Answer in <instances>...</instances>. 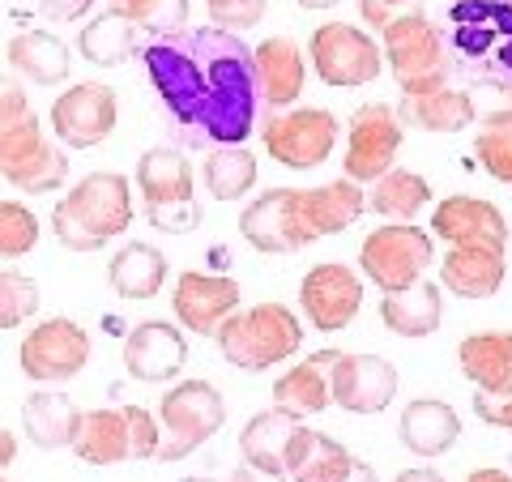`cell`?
Here are the masks:
<instances>
[{
	"mask_svg": "<svg viewBox=\"0 0 512 482\" xmlns=\"http://www.w3.org/2000/svg\"><path fill=\"white\" fill-rule=\"evenodd\" d=\"M146 73L192 146H239L256 128L252 52L235 30H175L146 47Z\"/></svg>",
	"mask_w": 512,
	"mask_h": 482,
	"instance_id": "cell-1",
	"label": "cell"
},
{
	"mask_svg": "<svg viewBox=\"0 0 512 482\" xmlns=\"http://www.w3.org/2000/svg\"><path fill=\"white\" fill-rule=\"evenodd\" d=\"M133 222V188L120 171H90L82 184L56 205L52 235L69 252H99L120 239Z\"/></svg>",
	"mask_w": 512,
	"mask_h": 482,
	"instance_id": "cell-2",
	"label": "cell"
},
{
	"mask_svg": "<svg viewBox=\"0 0 512 482\" xmlns=\"http://www.w3.org/2000/svg\"><path fill=\"white\" fill-rule=\"evenodd\" d=\"M218 355L239 372H269L303 346V325L282 303H261V308H239L214 333Z\"/></svg>",
	"mask_w": 512,
	"mask_h": 482,
	"instance_id": "cell-3",
	"label": "cell"
},
{
	"mask_svg": "<svg viewBox=\"0 0 512 482\" xmlns=\"http://www.w3.org/2000/svg\"><path fill=\"white\" fill-rule=\"evenodd\" d=\"M137 188L146 201V218L158 231L184 235L192 227H201V205H197V184H192L188 154L175 146H154L141 154L137 163Z\"/></svg>",
	"mask_w": 512,
	"mask_h": 482,
	"instance_id": "cell-4",
	"label": "cell"
},
{
	"mask_svg": "<svg viewBox=\"0 0 512 482\" xmlns=\"http://www.w3.org/2000/svg\"><path fill=\"white\" fill-rule=\"evenodd\" d=\"M380 35H384L380 43L384 64L393 69V82L402 86V94H427L448 86V52L427 13L410 9L402 18H393Z\"/></svg>",
	"mask_w": 512,
	"mask_h": 482,
	"instance_id": "cell-5",
	"label": "cell"
},
{
	"mask_svg": "<svg viewBox=\"0 0 512 482\" xmlns=\"http://www.w3.org/2000/svg\"><path fill=\"white\" fill-rule=\"evenodd\" d=\"M163 444H158V461H184L197 453L201 444H210L222 423H227V401L210 380H180L171 384L163 406Z\"/></svg>",
	"mask_w": 512,
	"mask_h": 482,
	"instance_id": "cell-6",
	"label": "cell"
},
{
	"mask_svg": "<svg viewBox=\"0 0 512 482\" xmlns=\"http://www.w3.org/2000/svg\"><path fill=\"white\" fill-rule=\"evenodd\" d=\"M431 261H436V235L419 231L414 222H384L359 248V269L384 295L423 282Z\"/></svg>",
	"mask_w": 512,
	"mask_h": 482,
	"instance_id": "cell-7",
	"label": "cell"
},
{
	"mask_svg": "<svg viewBox=\"0 0 512 482\" xmlns=\"http://www.w3.org/2000/svg\"><path fill=\"white\" fill-rule=\"evenodd\" d=\"M342 128L329 107H286L261 124V146L274 163L291 171H312L338 146Z\"/></svg>",
	"mask_w": 512,
	"mask_h": 482,
	"instance_id": "cell-8",
	"label": "cell"
},
{
	"mask_svg": "<svg viewBox=\"0 0 512 482\" xmlns=\"http://www.w3.org/2000/svg\"><path fill=\"white\" fill-rule=\"evenodd\" d=\"M308 60H312L320 82L338 86V90H355V86L376 82L380 69H384L380 43L367 35L363 26H350V22L316 26L312 39H308Z\"/></svg>",
	"mask_w": 512,
	"mask_h": 482,
	"instance_id": "cell-9",
	"label": "cell"
},
{
	"mask_svg": "<svg viewBox=\"0 0 512 482\" xmlns=\"http://www.w3.org/2000/svg\"><path fill=\"white\" fill-rule=\"evenodd\" d=\"M22 376L35 384H64L73 376L86 372L90 363V333L69 316H52L39 320L35 329L26 333V342L18 350Z\"/></svg>",
	"mask_w": 512,
	"mask_h": 482,
	"instance_id": "cell-10",
	"label": "cell"
},
{
	"mask_svg": "<svg viewBox=\"0 0 512 482\" xmlns=\"http://www.w3.org/2000/svg\"><path fill=\"white\" fill-rule=\"evenodd\" d=\"M402 141H406V124L397 120V111L389 103H363L355 116H350L342 175L355 184L380 180V175L393 167Z\"/></svg>",
	"mask_w": 512,
	"mask_h": 482,
	"instance_id": "cell-11",
	"label": "cell"
},
{
	"mask_svg": "<svg viewBox=\"0 0 512 482\" xmlns=\"http://www.w3.org/2000/svg\"><path fill=\"white\" fill-rule=\"evenodd\" d=\"M120 99L103 82H77L52 103V133L64 150H94L116 133Z\"/></svg>",
	"mask_w": 512,
	"mask_h": 482,
	"instance_id": "cell-12",
	"label": "cell"
},
{
	"mask_svg": "<svg viewBox=\"0 0 512 482\" xmlns=\"http://www.w3.org/2000/svg\"><path fill=\"white\" fill-rule=\"evenodd\" d=\"M239 235H244L256 252H269V256L299 252V248L316 244L308 222H303L299 188H269L252 205H244V214H239Z\"/></svg>",
	"mask_w": 512,
	"mask_h": 482,
	"instance_id": "cell-13",
	"label": "cell"
},
{
	"mask_svg": "<svg viewBox=\"0 0 512 482\" xmlns=\"http://www.w3.org/2000/svg\"><path fill=\"white\" fill-rule=\"evenodd\" d=\"M299 308L320 333H342L363 308V278L342 261L316 265L299 286Z\"/></svg>",
	"mask_w": 512,
	"mask_h": 482,
	"instance_id": "cell-14",
	"label": "cell"
},
{
	"mask_svg": "<svg viewBox=\"0 0 512 482\" xmlns=\"http://www.w3.org/2000/svg\"><path fill=\"white\" fill-rule=\"evenodd\" d=\"M329 393L346 414H380L393 406L397 367L380 355H338L329 367Z\"/></svg>",
	"mask_w": 512,
	"mask_h": 482,
	"instance_id": "cell-15",
	"label": "cell"
},
{
	"mask_svg": "<svg viewBox=\"0 0 512 482\" xmlns=\"http://www.w3.org/2000/svg\"><path fill=\"white\" fill-rule=\"evenodd\" d=\"M171 308H175V320H180L188 333L214 337L222 320H227L231 312H239V282L222 278V273L188 269V273L175 278Z\"/></svg>",
	"mask_w": 512,
	"mask_h": 482,
	"instance_id": "cell-16",
	"label": "cell"
},
{
	"mask_svg": "<svg viewBox=\"0 0 512 482\" xmlns=\"http://www.w3.org/2000/svg\"><path fill=\"white\" fill-rule=\"evenodd\" d=\"M431 235L448 248H508V218L483 197H448L431 210Z\"/></svg>",
	"mask_w": 512,
	"mask_h": 482,
	"instance_id": "cell-17",
	"label": "cell"
},
{
	"mask_svg": "<svg viewBox=\"0 0 512 482\" xmlns=\"http://www.w3.org/2000/svg\"><path fill=\"white\" fill-rule=\"evenodd\" d=\"M188 342L180 325L167 320H141V325L124 337V372L141 384H167L184 372Z\"/></svg>",
	"mask_w": 512,
	"mask_h": 482,
	"instance_id": "cell-18",
	"label": "cell"
},
{
	"mask_svg": "<svg viewBox=\"0 0 512 482\" xmlns=\"http://www.w3.org/2000/svg\"><path fill=\"white\" fill-rule=\"evenodd\" d=\"M252 77H256V99H261L269 111H286L303 94V82H308V64H303L299 43L286 39V35L256 43Z\"/></svg>",
	"mask_w": 512,
	"mask_h": 482,
	"instance_id": "cell-19",
	"label": "cell"
},
{
	"mask_svg": "<svg viewBox=\"0 0 512 482\" xmlns=\"http://www.w3.org/2000/svg\"><path fill=\"white\" fill-rule=\"evenodd\" d=\"M299 205H303V222H308L312 239H325V235H338L346 227L367 214V192L355 180H329L320 188H299Z\"/></svg>",
	"mask_w": 512,
	"mask_h": 482,
	"instance_id": "cell-20",
	"label": "cell"
},
{
	"mask_svg": "<svg viewBox=\"0 0 512 482\" xmlns=\"http://www.w3.org/2000/svg\"><path fill=\"white\" fill-rule=\"evenodd\" d=\"M397 436L410 448L414 457H444L448 448L461 440V419L457 410L440 397H414L402 410V423H397Z\"/></svg>",
	"mask_w": 512,
	"mask_h": 482,
	"instance_id": "cell-21",
	"label": "cell"
},
{
	"mask_svg": "<svg viewBox=\"0 0 512 482\" xmlns=\"http://www.w3.org/2000/svg\"><path fill=\"white\" fill-rule=\"evenodd\" d=\"M303 427V414L295 410H261L252 414L239 431V457L256 470H269V474H286V448H291V436Z\"/></svg>",
	"mask_w": 512,
	"mask_h": 482,
	"instance_id": "cell-22",
	"label": "cell"
},
{
	"mask_svg": "<svg viewBox=\"0 0 512 482\" xmlns=\"http://www.w3.org/2000/svg\"><path fill=\"white\" fill-rule=\"evenodd\" d=\"M69 453L86 465H120L133 461V444H128V419L124 410H86L77 414Z\"/></svg>",
	"mask_w": 512,
	"mask_h": 482,
	"instance_id": "cell-23",
	"label": "cell"
},
{
	"mask_svg": "<svg viewBox=\"0 0 512 482\" xmlns=\"http://www.w3.org/2000/svg\"><path fill=\"white\" fill-rule=\"evenodd\" d=\"M504 252L495 248H448L440 261V286L461 299H491L504 286Z\"/></svg>",
	"mask_w": 512,
	"mask_h": 482,
	"instance_id": "cell-24",
	"label": "cell"
},
{
	"mask_svg": "<svg viewBox=\"0 0 512 482\" xmlns=\"http://www.w3.org/2000/svg\"><path fill=\"white\" fill-rule=\"evenodd\" d=\"M444 286L436 282H414L406 291H389L380 299V320L384 329H393L397 337H431L444 320Z\"/></svg>",
	"mask_w": 512,
	"mask_h": 482,
	"instance_id": "cell-25",
	"label": "cell"
},
{
	"mask_svg": "<svg viewBox=\"0 0 512 482\" xmlns=\"http://www.w3.org/2000/svg\"><path fill=\"white\" fill-rule=\"evenodd\" d=\"M5 56H9V69L35 86H60L73 73L69 47H64V39L47 35V30H22V35H13Z\"/></svg>",
	"mask_w": 512,
	"mask_h": 482,
	"instance_id": "cell-26",
	"label": "cell"
},
{
	"mask_svg": "<svg viewBox=\"0 0 512 482\" xmlns=\"http://www.w3.org/2000/svg\"><path fill=\"white\" fill-rule=\"evenodd\" d=\"M342 350H316L312 359L295 363L286 376L274 380V406L278 410H295V414H320L333 406V393H329V367Z\"/></svg>",
	"mask_w": 512,
	"mask_h": 482,
	"instance_id": "cell-27",
	"label": "cell"
},
{
	"mask_svg": "<svg viewBox=\"0 0 512 482\" xmlns=\"http://www.w3.org/2000/svg\"><path fill=\"white\" fill-rule=\"evenodd\" d=\"M457 363L474 389L512 393V333H470L457 346Z\"/></svg>",
	"mask_w": 512,
	"mask_h": 482,
	"instance_id": "cell-28",
	"label": "cell"
},
{
	"mask_svg": "<svg viewBox=\"0 0 512 482\" xmlns=\"http://www.w3.org/2000/svg\"><path fill=\"white\" fill-rule=\"evenodd\" d=\"M167 282V256L163 248L146 244V239H133L124 244L107 265V286L120 299H154Z\"/></svg>",
	"mask_w": 512,
	"mask_h": 482,
	"instance_id": "cell-29",
	"label": "cell"
},
{
	"mask_svg": "<svg viewBox=\"0 0 512 482\" xmlns=\"http://www.w3.org/2000/svg\"><path fill=\"white\" fill-rule=\"evenodd\" d=\"M141 35H146V30H141L133 18L107 9V13H99V18L86 22V30L77 35V52H82L90 64H99V69H116V64L137 56Z\"/></svg>",
	"mask_w": 512,
	"mask_h": 482,
	"instance_id": "cell-30",
	"label": "cell"
},
{
	"mask_svg": "<svg viewBox=\"0 0 512 482\" xmlns=\"http://www.w3.org/2000/svg\"><path fill=\"white\" fill-rule=\"evenodd\" d=\"M77 414H82V410H77L64 393L39 389V393H30L26 406H22V431H26V440L35 448H43V453H56V448H69Z\"/></svg>",
	"mask_w": 512,
	"mask_h": 482,
	"instance_id": "cell-31",
	"label": "cell"
},
{
	"mask_svg": "<svg viewBox=\"0 0 512 482\" xmlns=\"http://www.w3.org/2000/svg\"><path fill=\"white\" fill-rule=\"evenodd\" d=\"M397 120L427 128V133H461L466 124H474V107L466 90H427V94H406V103L397 107Z\"/></svg>",
	"mask_w": 512,
	"mask_h": 482,
	"instance_id": "cell-32",
	"label": "cell"
},
{
	"mask_svg": "<svg viewBox=\"0 0 512 482\" xmlns=\"http://www.w3.org/2000/svg\"><path fill=\"white\" fill-rule=\"evenodd\" d=\"M427 205H431V184L419 171L389 167L380 180H372V192H367V210L380 214L384 222H410V218H419Z\"/></svg>",
	"mask_w": 512,
	"mask_h": 482,
	"instance_id": "cell-33",
	"label": "cell"
},
{
	"mask_svg": "<svg viewBox=\"0 0 512 482\" xmlns=\"http://www.w3.org/2000/svg\"><path fill=\"white\" fill-rule=\"evenodd\" d=\"M201 180L210 188L214 201H244L248 192L256 188V154L244 146H214L205 154Z\"/></svg>",
	"mask_w": 512,
	"mask_h": 482,
	"instance_id": "cell-34",
	"label": "cell"
},
{
	"mask_svg": "<svg viewBox=\"0 0 512 482\" xmlns=\"http://www.w3.org/2000/svg\"><path fill=\"white\" fill-rule=\"evenodd\" d=\"M69 180V150L56 146V141H43L39 154H30L22 167H13L5 175V184H13L26 197H43V192H56Z\"/></svg>",
	"mask_w": 512,
	"mask_h": 482,
	"instance_id": "cell-35",
	"label": "cell"
},
{
	"mask_svg": "<svg viewBox=\"0 0 512 482\" xmlns=\"http://www.w3.org/2000/svg\"><path fill=\"white\" fill-rule=\"evenodd\" d=\"M107 9L133 18L146 35H175L188 26V0H107Z\"/></svg>",
	"mask_w": 512,
	"mask_h": 482,
	"instance_id": "cell-36",
	"label": "cell"
},
{
	"mask_svg": "<svg viewBox=\"0 0 512 482\" xmlns=\"http://www.w3.org/2000/svg\"><path fill=\"white\" fill-rule=\"evenodd\" d=\"M350 465H355V457L346 453V444H338L333 436H325V431H316L308 457L295 465L291 482H342V478L350 474Z\"/></svg>",
	"mask_w": 512,
	"mask_h": 482,
	"instance_id": "cell-37",
	"label": "cell"
},
{
	"mask_svg": "<svg viewBox=\"0 0 512 482\" xmlns=\"http://www.w3.org/2000/svg\"><path fill=\"white\" fill-rule=\"evenodd\" d=\"M39 312V282L18 269H0V333L26 325Z\"/></svg>",
	"mask_w": 512,
	"mask_h": 482,
	"instance_id": "cell-38",
	"label": "cell"
},
{
	"mask_svg": "<svg viewBox=\"0 0 512 482\" xmlns=\"http://www.w3.org/2000/svg\"><path fill=\"white\" fill-rule=\"evenodd\" d=\"M39 244V218L30 205L0 201V261H18Z\"/></svg>",
	"mask_w": 512,
	"mask_h": 482,
	"instance_id": "cell-39",
	"label": "cell"
},
{
	"mask_svg": "<svg viewBox=\"0 0 512 482\" xmlns=\"http://www.w3.org/2000/svg\"><path fill=\"white\" fill-rule=\"evenodd\" d=\"M43 124L39 116L30 111V116H22L18 124H5L0 128V180L13 171V167H22L30 154H39L43 150Z\"/></svg>",
	"mask_w": 512,
	"mask_h": 482,
	"instance_id": "cell-40",
	"label": "cell"
},
{
	"mask_svg": "<svg viewBox=\"0 0 512 482\" xmlns=\"http://www.w3.org/2000/svg\"><path fill=\"white\" fill-rule=\"evenodd\" d=\"M466 94H470L474 120L483 128L512 124V82H508V77H483V82H474Z\"/></svg>",
	"mask_w": 512,
	"mask_h": 482,
	"instance_id": "cell-41",
	"label": "cell"
},
{
	"mask_svg": "<svg viewBox=\"0 0 512 482\" xmlns=\"http://www.w3.org/2000/svg\"><path fill=\"white\" fill-rule=\"evenodd\" d=\"M474 158L483 163L487 175H495L500 184H512V124L504 128H483L474 137Z\"/></svg>",
	"mask_w": 512,
	"mask_h": 482,
	"instance_id": "cell-42",
	"label": "cell"
},
{
	"mask_svg": "<svg viewBox=\"0 0 512 482\" xmlns=\"http://www.w3.org/2000/svg\"><path fill=\"white\" fill-rule=\"evenodd\" d=\"M210 9V22L222 30H252L256 22L265 18V0H205Z\"/></svg>",
	"mask_w": 512,
	"mask_h": 482,
	"instance_id": "cell-43",
	"label": "cell"
},
{
	"mask_svg": "<svg viewBox=\"0 0 512 482\" xmlns=\"http://www.w3.org/2000/svg\"><path fill=\"white\" fill-rule=\"evenodd\" d=\"M124 419H128V444H133V457L137 461H154L158 444H163V431H158L154 414L146 406H124Z\"/></svg>",
	"mask_w": 512,
	"mask_h": 482,
	"instance_id": "cell-44",
	"label": "cell"
},
{
	"mask_svg": "<svg viewBox=\"0 0 512 482\" xmlns=\"http://www.w3.org/2000/svg\"><path fill=\"white\" fill-rule=\"evenodd\" d=\"M22 116H30V99L18 82V73H0V128L18 124Z\"/></svg>",
	"mask_w": 512,
	"mask_h": 482,
	"instance_id": "cell-45",
	"label": "cell"
},
{
	"mask_svg": "<svg viewBox=\"0 0 512 482\" xmlns=\"http://www.w3.org/2000/svg\"><path fill=\"white\" fill-rule=\"evenodd\" d=\"M474 414L483 419L487 427H504L512 431V393H474Z\"/></svg>",
	"mask_w": 512,
	"mask_h": 482,
	"instance_id": "cell-46",
	"label": "cell"
},
{
	"mask_svg": "<svg viewBox=\"0 0 512 482\" xmlns=\"http://www.w3.org/2000/svg\"><path fill=\"white\" fill-rule=\"evenodd\" d=\"M99 0H39V13L52 22H82Z\"/></svg>",
	"mask_w": 512,
	"mask_h": 482,
	"instance_id": "cell-47",
	"label": "cell"
},
{
	"mask_svg": "<svg viewBox=\"0 0 512 482\" xmlns=\"http://www.w3.org/2000/svg\"><path fill=\"white\" fill-rule=\"evenodd\" d=\"M363 5V18H367V26H376V30H384L393 22V9H402V5H414V0H359Z\"/></svg>",
	"mask_w": 512,
	"mask_h": 482,
	"instance_id": "cell-48",
	"label": "cell"
},
{
	"mask_svg": "<svg viewBox=\"0 0 512 482\" xmlns=\"http://www.w3.org/2000/svg\"><path fill=\"white\" fill-rule=\"evenodd\" d=\"M312 436H316L312 427H299L295 436H291V448H286V478H291V474H295V465H299L303 457H308V448H312Z\"/></svg>",
	"mask_w": 512,
	"mask_h": 482,
	"instance_id": "cell-49",
	"label": "cell"
},
{
	"mask_svg": "<svg viewBox=\"0 0 512 482\" xmlns=\"http://www.w3.org/2000/svg\"><path fill=\"white\" fill-rule=\"evenodd\" d=\"M227 482H286V474H269V470H256V465L239 461V465H235V474H231Z\"/></svg>",
	"mask_w": 512,
	"mask_h": 482,
	"instance_id": "cell-50",
	"label": "cell"
},
{
	"mask_svg": "<svg viewBox=\"0 0 512 482\" xmlns=\"http://www.w3.org/2000/svg\"><path fill=\"white\" fill-rule=\"evenodd\" d=\"M13 457H18V436L0 427V470H9V465H13Z\"/></svg>",
	"mask_w": 512,
	"mask_h": 482,
	"instance_id": "cell-51",
	"label": "cell"
},
{
	"mask_svg": "<svg viewBox=\"0 0 512 482\" xmlns=\"http://www.w3.org/2000/svg\"><path fill=\"white\" fill-rule=\"evenodd\" d=\"M342 482H380V478H376V465L355 461V465H350V474H346Z\"/></svg>",
	"mask_w": 512,
	"mask_h": 482,
	"instance_id": "cell-52",
	"label": "cell"
},
{
	"mask_svg": "<svg viewBox=\"0 0 512 482\" xmlns=\"http://www.w3.org/2000/svg\"><path fill=\"white\" fill-rule=\"evenodd\" d=\"M397 482H444L436 470H427V465H419V470H406V474H397Z\"/></svg>",
	"mask_w": 512,
	"mask_h": 482,
	"instance_id": "cell-53",
	"label": "cell"
},
{
	"mask_svg": "<svg viewBox=\"0 0 512 482\" xmlns=\"http://www.w3.org/2000/svg\"><path fill=\"white\" fill-rule=\"evenodd\" d=\"M466 482H512V474H504V470H474Z\"/></svg>",
	"mask_w": 512,
	"mask_h": 482,
	"instance_id": "cell-54",
	"label": "cell"
},
{
	"mask_svg": "<svg viewBox=\"0 0 512 482\" xmlns=\"http://www.w3.org/2000/svg\"><path fill=\"white\" fill-rule=\"evenodd\" d=\"M299 9H333V5H342V0H295Z\"/></svg>",
	"mask_w": 512,
	"mask_h": 482,
	"instance_id": "cell-55",
	"label": "cell"
},
{
	"mask_svg": "<svg viewBox=\"0 0 512 482\" xmlns=\"http://www.w3.org/2000/svg\"><path fill=\"white\" fill-rule=\"evenodd\" d=\"M180 482H218V478H205V474H197V478H180Z\"/></svg>",
	"mask_w": 512,
	"mask_h": 482,
	"instance_id": "cell-56",
	"label": "cell"
},
{
	"mask_svg": "<svg viewBox=\"0 0 512 482\" xmlns=\"http://www.w3.org/2000/svg\"><path fill=\"white\" fill-rule=\"evenodd\" d=\"M0 482H9V478H0Z\"/></svg>",
	"mask_w": 512,
	"mask_h": 482,
	"instance_id": "cell-57",
	"label": "cell"
}]
</instances>
